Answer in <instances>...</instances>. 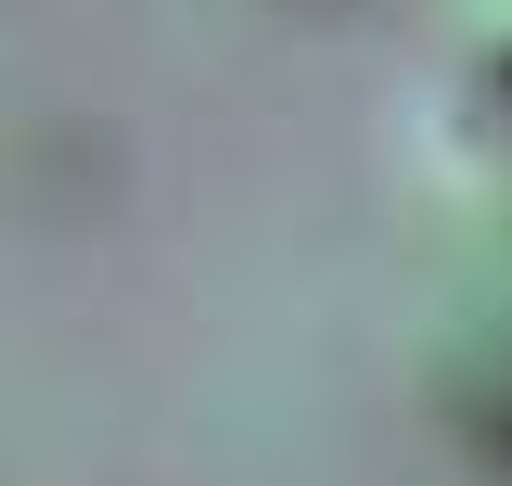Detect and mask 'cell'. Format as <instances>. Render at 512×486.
Wrapping results in <instances>:
<instances>
[{
    "label": "cell",
    "instance_id": "obj_1",
    "mask_svg": "<svg viewBox=\"0 0 512 486\" xmlns=\"http://www.w3.org/2000/svg\"><path fill=\"white\" fill-rule=\"evenodd\" d=\"M448 39L487 90H512V0H448Z\"/></svg>",
    "mask_w": 512,
    "mask_h": 486
}]
</instances>
